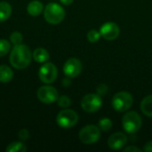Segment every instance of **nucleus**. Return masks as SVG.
<instances>
[{"mask_svg": "<svg viewBox=\"0 0 152 152\" xmlns=\"http://www.w3.org/2000/svg\"><path fill=\"white\" fill-rule=\"evenodd\" d=\"M32 54L30 49L25 45H15L10 54L11 65L17 69L27 68L31 61Z\"/></svg>", "mask_w": 152, "mask_h": 152, "instance_id": "f257e3e1", "label": "nucleus"}, {"mask_svg": "<svg viewBox=\"0 0 152 152\" xmlns=\"http://www.w3.org/2000/svg\"><path fill=\"white\" fill-rule=\"evenodd\" d=\"M44 16L45 20L53 25L61 23L65 17L64 9L56 3H50L44 10Z\"/></svg>", "mask_w": 152, "mask_h": 152, "instance_id": "f03ea898", "label": "nucleus"}, {"mask_svg": "<svg viewBox=\"0 0 152 152\" xmlns=\"http://www.w3.org/2000/svg\"><path fill=\"white\" fill-rule=\"evenodd\" d=\"M142 118L141 116L135 111L127 112L122 119V125L124 130L128 134H135L142 127Z\"/></svg>", "mask_w": 152, "mask_h": 152, "instance_id": "7ed1b4c3", "label": "nucleus"}, {"mask_svg": "<svg viewBox=\"0 0 152 152\" xmlns=\"http://www.w3.org/2000/svg\"><path fill=\"white\" fill-rule=\"evenodd\" d=\"M112 107L116 111L124 112L133 105V96L128 92H119L112 98Z\"/></svg>", "mask_w": 152, "mask_h": 152, "instance_id": "20e7f679", "label": "nucleus"}, {"mask_svg": "<svg viewBox=\"0 0 152 152\" xmlns=\"http://www.w3.org/2000/svg\"><path fill=\"white\" fill-rule=\"evenodd\" d=\"M79 140L85 144H93L99 141L101 137V129L94 125L83 127L78 134Z\"/></svg>", "mask_w": 152, "mask_h": 152, "instance_id": "39448f33", "label": "nucleus"}, {"mask_svg": "<svg viewBox=\"0 0 152 152\" xmlns=\"http://www.w3.org/2000/svg\"><path fill=\"white\" fill-rule=\"evenodd\" d=\"M78 115L72 110H63L60 111L56 118V122L62 128H70L77 125Z\"/></svg>", "mask_w": 152, "mask_h": 152, "instance_id": "423d86ee", "label": "nucleus"}, {"mask_svg": "<svg viewBox=\"0 0 152 152\" xmlns=\"http://www.w3.org/2000/svg\"><path fill=\"white\" fill-rule=\"evenodd\" d=\"M102 105V96H100L98 94H89L83 97L81 101V107L82 109L88 113H94L96 112L101 109Z\"/></svg>", "mask_w": 152, "mask_h": 152, "instance_id": "0eeeda50", "label": "nucleus"}, {"mask_svg": "<svg viewBox=\"0 0 152 152\" xmlns=\"http://www.w3.org/2000/svg\"><path fill=\"white\" fill-rule=\"evenodd\" d=\"M57 74H58L57 68L52 62H46L45 64H44L40 68L38 72L40 80L45 84L53 83L57 78Z\"/></svg>", "mask_w": 152, "mask_h": 152, "instance_id": "6e6552de", "label": "nucleus"}, {"mask_svg": "<svg viewBox=\"0 0 152 152\" xmlns=\"http://www.w3.org/2000/svg\"><path fill=\"white\" fill-rule=\"evenodd\" d=\"M37 97L40 102L45 104H50L57 102L59 98V94L57 90L50 86H41L37 90Z\"/></svg>", "mask_w": 152, "mask_h": 152, "instance_id": "1a4fd4ad", "label": "nucleus"}, {"mask_svg": "<svg viewBox=\"0 0 152 152\" xmlns=\"http://www.w3.org/2000/svg\"><path fill=\"white\" fill-rule=\"evenodd\" d=\"M81 71H82V63L77 58H70L64 63L63 72L69 78L77 77L81 73Z\"/></svg>", "mask_w": 152, "mask_h": 152, "instance_id": "9d476101", "label": "nucleus"}, {"mask_svg": "<svg viewBox=\"0 0 152 152\" xmlns=\"http://www.w3.org/2000/svg\"><path fill=\"white\" fill-rule=\"evenodd\" d=\"M119 27L115 22H106L100 28L101 36L104 39L110 41L118 38L119 36Z\"/></svg>", "mask_w": 152, "mask_h": 152, "instance_id": "9b49d317", "label": "nucleus"}, {"mask_svg": "<svg viewBox=\"0 0 152 152\" xmlns=\"http://www.w3.org/2000/svg\"><path fill=\"white\" fill-rule=\"evenodd\" d=\"M127 142V137L123 133H115L108 140V145L111 150L118 151L122 149Z\"/></svg>", "mask_w": 152, "mask_h": 152, "instance_id": "f8f14e48", "label": "nucleus"}, {"mask_svg": "<svg viewBox=\"0 0 152 152\" xmlns=\"http://www.w3.org/2000/svg\"><path fill=\"white\" fill-rule=\"evenodd\" d=\"M27 11L31 16H38L43 11V4L37 0L31 1L27 6Z\"/></svg>", "mask_w": 152, "mask_h": 152, "instance_id": "ddd939ff", "label": "nucleus"}, {"mask_svg": "<svg viewBox=\"0 0 152 152\" xmlns=\"http://www.w3.org/2000/svg\"><path fill=\"white\" fill-rule=\"evenodd\" d=\"M12 14V6L7 2H0V21H5Z\"/></svg>", "mask_w": 152, "mask_h": 152, "instance_id": "4468645a", "label": "nucleus"}, {"mask_svg": "<svg viewBox=\"0 0 152 152\" xmlns=\"http://www.w3.org/2000/svg\"><path fill=\"white\" fill-rule=\"evenodd\" d=\"M13 77V73L11 68L6 65L0 66V82L2 83H8Z\"/></svg>", "mask_w": 152, "mask_h": 152, "instance_id": "2eb2a0df", "label": "nucleus"}, {"mask_svg": "<svg viewBox=\"0 0 152 152\" xmlns=\"http://www.w3.org/2000/svg\"><path fill=\"white\" fill-rule=\"evenodd\" d=\"M141 110L144 115L152 118V94L145 97L141 103Z\"/></svg>", "mask_w": 152, "mask_h": 152, "instance_id": "dca6fc26", "label": "nucleus"}, {"mask_svg": "<svg viewBox=\"0 0 152 152\" xmlns=\"http://www.w3.org/2000/svg\"><path fill=\"white\" fill-rule=\"evenodd\" d=\"M33 58L36 61L43 63L49 60L50 56L48 52L44 48H37L33 52Z\"/></svg>", "mask_w": 152, "mask_h": 152, "instance_id": "f3484780", "label": "nucleus"}, {"mask_svg": "<svg viewBox=\"0 0 152 152\" xmlns=\"http://www.w3.org/2000/svg\"><path fill=\"white\" fill-rule=\"evenodd\" d=\"M5 151L7 152H24L27 151V148L24 143L20 142H14L9 144Z\"/></svg>", "mask_w": 152, "mask_h": 152, "instance_id": "a211bd4d", "label": "nucleus"}, {"mask_svg": "<svg viewBox=\"0 0 152 152\" xmlns=\"http://www.w3.org/2000/svg\"><path fill=\"white\" fill-rule=\"evenodd\" d=\"M111 127H112V121L110 118H104L99 121V128L101 129V131L108 132Z\"/></svg>", "mask_w": 152, "mask_h": 152, "instance_id": "6ab92c4d", "label": "nucleus"}, {"mask_svg": "<svg viewBox=\"0 0 152 152\" xmlns=\"http://www.w3.org/2000/svg\"><path fill=\"white\" fill-rule=\"evenodd\" d=\"M11 45L5 39H0V57L4 56L10 51Z\"/></svg>", "mask_w": 152, "mask_h": 152, "instance_id": "aec40b11", "label": "nucleus"}, {"mask_svg": "<svg viewBox=\"0 0 152 152\" xmlns=\"http://www.w3.org/2000/svg\"><path fill=\"white\" fill-rule=\"evenodd\" d=\"M101 33L95 29H91L88 33H87V39L89 42L91 43H96L99 41L100 37H101Z\"/></svg>", "mask_w": 152, "mask_h": 152, "instance_id": "412c9836", "label": "nucleus"}, {"mask_svg": "<svg viewBox=\"0 0 152 152\" xmlns=\"http://www.w3.org/2000/svg\"><path fill=\"white\" fill-rule=\"evenodd\" d=\"M57 103H58V105H59L60 107H61V108H68V107L70 106V104H71V100H70L68 96L62 95V96H61V97L58 98Z\"/></svg>", "mask_w": 152, "mask_h": 152, "instance_id": "4be33fe9", "label": "nucleus"}, {"mask_svg": "<svg viewBox=\"0 0 152 152\" xmlns=\"http://www.w3.org/2000/svg\"><path fill=\"white\" fill-rule=\"evenodd\" d=\"M10 40H11V42H12L14 45H19V44H20L21 41H22V35H21L20 32L15 31V32H13V33L11 34V36H10Z\"/></svg>", "mask_w": 152, "mask_h": 152, "instance_id": "5701e85b", "label": "nucleus"}, {"mask_svg": "<svg viewBox=\"0 0 152 152\" xmlns=\"http://www.w3.org/2000/svg\"><path fill=\"white\" fill-rule=\"evenodd\" d=\"M96 90H97V94L100 96H104L108 93L109 88H108V86L105 84H101V85H99L97 86V89Z\"/></svg>", "mask_w": 152, "mask_h": 152, "instance_id": "b1692460", "label": "nucleus"}, {"mask_svg": "<svg viewBox=\"0 0 152 152\" xmlns=\"http://www.w3.org/2000/svg\"><path fill=\"white\" fill-rule=\"evenodd\" d=\"M18 136H19V138H20L21 141H26V140H28V139L29 138V133H28V130L22 129V130H20V131L19 132Z\"/></svg>", "mask_w": 152, "mask_h": 152, "instance_id": "393cba45", "label": "nucleus"}, {"mask_svg": "<svg viewBox=\"0 0 152 152\" xmlns=\"http://www.w3.org/2000/svg\"><path fill=\"white\" fill-rule=\"evenodd\" d=\"M124 151H131V152H142V150L139 149L138 147H135V146H129V147H126L124 149Z\"/></svg>", "mask_w": 152, "mask_h": 152, "instance_id": "a878e982", "label": "nucleus"}, {"mask_svg": "<svg viewBox=\"0 0 152 152\" xmlns=\"http://www.w3.org/2000/svg\"><path fill=\"white\" fill-rule=\"evenodd\" d=\"M143 150L147 152H152V142H149L144 145Z\"/></svg>", "mask_w": 152, "mask_h": 152, "instance_id": "bb28decb", "label": "nucleus"}, {"mask_svg": "<svg viewBox=\"0 0 152 152\" xmlns=\"http://www.w3.org/2000/svg\"><path fill=\"white\" fill-rule=\"evenodd\" d=\"M62 85H63L64 86H69L71 85L70 79H69V78H64V79L62 80Z\"/></svg>", "mask_w": 152, "mask_h": 152, "instance_id": "cd10ccee", "label": "nucleus"}, {"mask_svg": "<svg viewBox=\"0 0 152 152\" xmlns=\"http://www.w3.org/2000/svg\"><path fill=\"white\" fill-rule=\"evenodd\" d=\"M60 1H61V3H62L65 5H69L73 3L74 0H60Z\"/></svg>", "mask_w": 152, "mask_h": 152, "instance_id": "c85d7f7f", "label": "nucleus"}]
</instances>
